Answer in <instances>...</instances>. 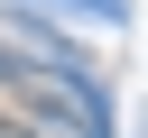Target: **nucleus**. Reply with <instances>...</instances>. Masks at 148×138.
Here are the masks:
<instances>
[{"mask_svg":"<svg viewBox=\"0 0 148 138\" xmlns=\"http://www.w3.org/2000/svg\"><path fill=\"white\" fill-rule=\"evenodd\" d=\"M0 138H46V129H37V120H28L18 101H0Z\"/></svg>","mask_w":148,"mask_h":138,"instance_id":"obj_2","label":"nucleus"},{"mask_svg":"<svg viewBox=\"0 0 148 138\" xmlns=\"http://www.w3.org/2000/svg\"><path fill=\"white\" fill-rule=\"evenodd\" d=\"M65 9H83V18H102V28H130V0H65Z\"/></svg>","mask_w":148,"mask_h":138,"instance_id":"obj_1","label":"nucleus"},{"mask_svg":"<svg viewBox=\"0 0 148 138\" xmlns=\"http://www.w3.org/2000/svg\"><path fill=\"white\" fill-rule=\"evenodd\" d=\"M18 74H28V55H18V46H0V92H9Z\"/></svg>","mask_w":148,"mask_h":138,"instance_id":"obj_3","label":"nucleus"}]
</instances>
